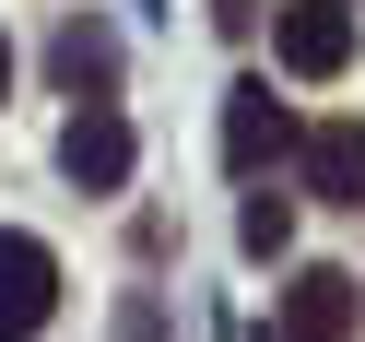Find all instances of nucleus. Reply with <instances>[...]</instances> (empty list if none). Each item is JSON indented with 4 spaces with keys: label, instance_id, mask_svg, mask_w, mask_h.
<instances>
[{
    "label": "nucleus",
    "instance_id": "f257e3e1",
    "mask_svg": "<svg viewBox=\"0 0 365 342\" xmlns=\"http://www.w3.org/2000/svg\"><path fill=\"white\" fill-rule=\"evenodd\" d=\"M59 318V260H48V236H12L0 224V342H36Z\"/></svg>",
    "mask_w": 365,
    "mask_h": 342
},
{
    "label": "nucleus",
    "instance_id": "f03ea898",
    "mask_svg": "<svg viewBox=\"0 0 365 342\" xmlns=\"http://www.w3.org/2000/svg\"><path fill=\"white\" fill-rule=\"evenodd\" d=\"M271 48H283V71H294V83H330L341 59H354V0H283Z\"/></svg>",
    "mask_w": 365,
    "mask_h": 342
},
{
    "label": "nucleus",
    "instance_id": "7ed1b4c3",
    "mask_svg": "<svg viewBox=\"0 0 365 342\" xmlns=\"http://www.w3.org/2000/svg\"><path fill=\"white\" fill-rule=\"evenodd\" d=\"M354 331H365V283H354V271L318 260V271L283 283V342H354Z\"/></svg>",
    "mask_w": 365,
    "mask_h": 342
},
{
    "label": "nucleus",
    "instance_id": "20e7f679",
    "mask_svg": "<svg viewBox=\"0 0 365 342\" xmlns=\"http://www.w3.org/2000/svg\"><path fill=\"white\" fill-rule=\"evenodd\" d=\"M271 154H307V142H294V119H283V95H271V83H236V95H224V166L259 177Z\"/></svg>",
    "mask_w": 365,
    "mask_h": 342
},
{
    "label": "nucleus",
    "instance_id": "39448f33",
    "mask_svg": "<svg viewBox=\"0 0 365 342\" xmlns=\"http://www.w3.org/2000/svg\"><path fill=\"white\" fill-rule=\"evenodd\" d=\"M59 166H71V189H118V177H130V119H118V106H71Z\"/></svg>",
    "mask_w": 365,
    "mask_h": 342
},
{
    "label": "nucleus",
    "instance_id": "423d86ee",
    "mask_svg": "<svg viewBox=\"0 0 365 342\" xmlns=\"http://www.w3.org/2000/svg\"><path fill=\"white\" fill-rule=\"evenodd\" d=\"M307 189L341 201V213H365V119H318L307 130Z\"/></svg>",
    "mask_w": 365,
    "mask_h": 342
},
{
    "label": "nucleus",
    "instance_id": "0eeeda50",
    "mask_svg": "<svg viewBox=\"0 0 365 342\" xmlns=\"http://www.w3.org/2000/svg\"><path fill=\"white\" fill-rule=\"evenodd\" d=\"M59 83H71L83 106H106V83H118V36H106V24H71V36H59Z\"/></svg>",
    "mask_w": 365,
    "mask_h": 342
},
{
    "label": "nucleus",
    "instance_id": "6e6552de",
    "mask_svg": "<svg viewBox=\"0 0 365 342\" xmlns=\"http://www.w3.org/2000/svg\"><path fill=\"white\" fill-rule=\"evenodd\" d=\"M247 248H259V260H283V248H294V201H247Z\"/></svg>",
    "mask_w": 365,
    "mask_h": 342
},
{
    "label": "nucleus",
    "instance_id": "1a4fd4ad",
    "mask_svg": "<svg viewBox=\"0 0 365 342\" xmlns=\"http://www.w3.org/2000/svg\"><path fill=\"white\" fill-rule=\"evenodd\" d=\"M0 83H12V48H0Z\"/></svg>",
    "mask_w": 365,
    "mask_h": 342
},
{
    "label": "nucleus",
    "instance_id": "9d476101",
    "mask_svg": "<svg viewBox=\"0 0 365 342\" xmlns=\"http://www.w3.org/2000/svg\"><path fill=\"white\" fill-rule=\"evenodd\" d=\"M259 342H283V331H259Z\"/></svg>",
    "mask_w": 365,
    "mask_h": 342
}]
</instances>
